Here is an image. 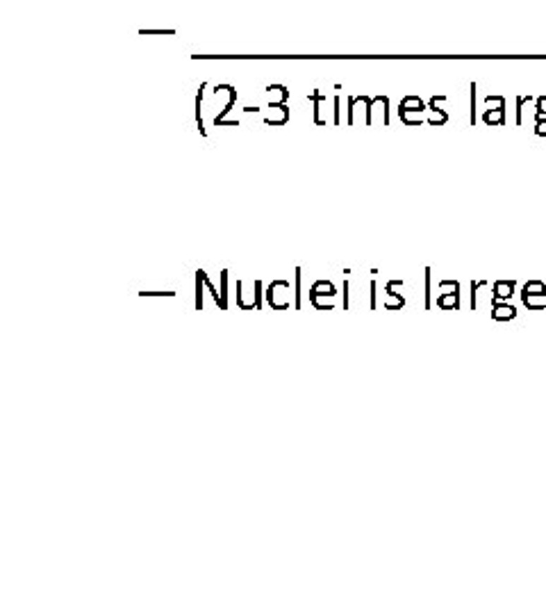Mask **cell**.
I'll use <instances>...</instances> for the list:
<instances>
[{
  "label": "cell",
  "instance_id": "1",
  "mask_svg": "<svg viewBox=\"0 0 546 615\" xmlns=\"http://www.w3.org/2000/svg\"><path fill=\"white\" fill-rule=\"evenodd\" d=\"M535 296H546V285L542 281H528L526 285H523L521 301H523V305L528 308V310H535V305H533Z\"/></svg>",
  "mask_w": 546,
  "mask_h": 615
},
{
  "label": "cell",
  "instance_id": "2",
  "mask_svg": "<svg viewBox=\"0 0 546 615\" xmlns=\"http://www.w3.org/2000/svg\"><path fill=\"white\" fill-rule=\"evenodd\" d=\"M492 317L494 320H512V317H517V308L506 303V301H494L492 303Z\"/></svg>",
  "mask_w": 546,
  "mask_h": 615
},
{
  "label": "cell",
  "instance_id": "3",
  "mask_svg": "<svg viewBox=\"0 0 546 615\" xmlns=\"http://www.w3.org/2000/svg\"><path fill=\"white\" fill-rule=\"evenodd\" d=\"M437 305L439 308H449V310H458V308H460V285L453 292L441 290L439 299H437Z\"/></svg>",
  "mask_w": 546,
  "mask_h": 615
},
{
  "label": "cell",
  "instance_id": "4",
  "mask_svg": "<svg viewBox=\"0 0 546 615\" xmlns=\"http://www.w3.org/2000/svg\"><path fill=\"white\" fill-rule=\"evenodd\" d=\"M512 294H514V281L494 283V301H508Z\"/></svg>",
  "mask_w": 546,
  "mask_h": 615
},
{
  "label": "cell",
  "instance_id": "5",
  "mask_svg": "<svg viewBox=\"0 0 546 615\" xmlns=\"http://www.w3.org/2000/svg\"><path fill=\"white\" fill-rule=\"evenodd\" d=\"M426 107H424V102H421L417 96H408V98H403V102H400V110H398V117L403 119V117H408L410 112H424Z\"/></svg>",
  "mask_w": 546,
  "mask_h": 615
},
{
  "label": "cell",
  "instance_id": "6",
  "mask_svg": "<svg viewBox=\"0 0 546 615\" xmlns=\"http://www.w3.org/2000/svg\"><path fill=\"white\" fill-rule=\"evenodd\" d=\"M503 115H506V105H501L497 110H485V115H482V119H485L487 126H503Z\"/></svg>",
  "mask_w": 546,
  "mask_h": 615
},
{
  "label": "cell",
  "instance_id": "7",
  "mask_svg": "<svg viewBox=\"0 0 546 615\" xmlns=\"http://www.w3.org/2000/svg\"><path fill=\"white\" fill-rule=\"evenodd\" d=\"M203 285H205V271H196V310H203Z\"/></svg>",
  "mask_w": 546,
  "mask_h": 615
},
{
  "label": "cell",
  "instance_id": "8",
  "mask_svg": "<svg viewBox=\"0 0 546 615\" xmlns=\"http://www.w3.org/2000/svg\"><path fill=\"white\" fill-rule=\"evenodd\" d=\"M221 299H223V310L228 308V271H221Z\"/></svg>",
  "mask_w": 546,
  "mask_h": 615
},
{
  "label": "cell",
  "instance_id": "9",
  "mask_svg": "<svg viewBox=\"0 0 546 615\" xmlns=\"http://www.w3.org/2000/svg\"><path fill=\"white\" fill-rule=\"evenodd\" d=\"M480 287H487V281H480V283H471V310H476V290Z\"/></svg>",
  "mask_w": 546,
  "mask_h": 615
},
{
  "label": "cell",
  "instance_id": "10",
  "mask_svg": "<svg viewBox=\"0 0 546 615\" xmlns=\"http://www.w3.org/2000/svg\"><path fill=\"white\" fill-rule=\"evenodd\" d=\"M530 100V96H521V98H517V123L521 126L523 123V117H521V112H523V105H526V102Z\"/></svg>",
  "mask_w": 546,
  "mask_h": 615
},
{
  "label": "cell",
  "instance_id": "11",
  "mask_svg": "<svg viewBox=\"0 0 546 615\" xmlns=\"http://www.w3.org/2000/svg\"><path fill=\"white\" fill-rule=\"evenodd\" d=\"M255 310H260L262 308V283L260 281H255Z\"/></svg>",
  "mask_w": 546,
  "mask_h": 615
},
{
  "label": "cell",
  "instance_id": "12",
  "mask_svg": "<svg viewBox=\"0 0 546 615\" xmlns=\"http://www.w3.org/2000/svg\"><path fill=\"white\" fill-rule=\"evenodd\" d=\"M296 308H301V269H296Z\"/></svg>",
  "mask_w": 546,
  "mask_h": 615
},
{
  "label": "cell",
  "instance_id": "13",
  "mask_svg": "<svg viewBox=\"0 0 546 615\" xmlns=\"http://www.w3.org/2000/svg\"><path fill=\"white\" fill-rule=\"evenodd\" d=\"M546 115V96H540L538 98V119H544Z\"/></svg>",
  "mask_w": 546,
  "mask_h": 615
},
{
  "label": "cell",
  "instance_id": "14",
  "mask_svg": "<svg viewBox=\"0 0 546 615\" xmlns=\"http://www.w3.org/2000/svg\"><path fill=\"white\" fill-rule=\"evenodd\" d=\"M535 132H538L540 137H546V119H538V123H535Z\"/></svg>",
  "mask_w": 546,
  "mask_h": 615
},
{
  "label": "cell",
  "instance_id": "15",
  "mask_svg": "<svg viewBox=\"0 0 546 615\" xmlns=\"http://www.w3.org/2000/svg\"><path fill=\"white\" fill-rule=\"evenodd\" d=\"M430 269H426V308H430Z\"/></svg>",
  "mask_w": 546,
  "mask_h": 615
},
{
  "label": "cell",
  "instance_id": "16",
  "mask_svg": "<svg viewBox=\"0 0 546 615\" xmlns=\"http://www.w3.org/2000/svg\"><path fill=\"white\" fill-rule=\"evenodd\" d=\"M376 290H378V285H376V283H371V308H374V310H376V305H378V303H376V294H378Z\"/></svg>",
  "mask_w": 546,
  "mask_h": 615
},
{
  "label": "cell",
  "instance_id": "17",
  "mask_svg": "<svg viewBox=\"0 0 546 615\" xmlns=\"http://www.w3.org/2000/svg\"><path fill=\"white\" fill-rule=\"evenodd\" d=\"M141 296H173L176 292H139Z\"/></svg>",
  "mask_w": 546,
  "mask_h": 615
},
{
  "label": "cell",
  "instance_id": "18",
  "mask_svg": "<svg viewBox=\"0 0 546 615\" xmlns=\"http://www.w3.org/2000/svg\"><path fill=\"white\" fill-rule=\"evenodd\" d=\"M344 310H348V281H344Z\"/></svg>",
  "mask_w": 546,
  "mask_h": 615
}]
</instances>
